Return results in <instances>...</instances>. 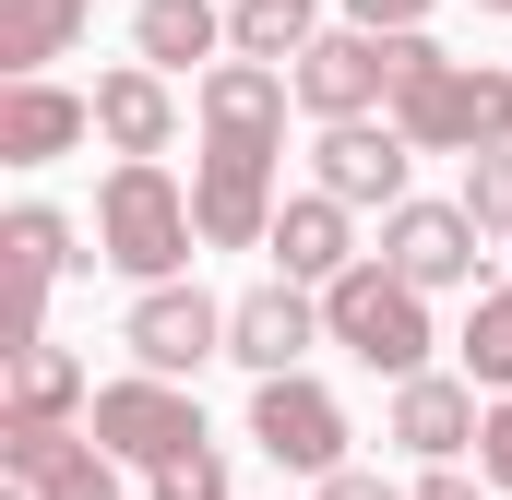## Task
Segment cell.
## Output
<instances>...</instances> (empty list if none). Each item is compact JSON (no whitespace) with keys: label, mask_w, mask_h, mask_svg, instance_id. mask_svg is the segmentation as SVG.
<instances>
[{"label":"cell","mask_w":512,"mask_h":500,"mask_svg":"<svg viewBox=\"0 0 512 500\" xmlns=\"http://www.w3.org/2000/svg\"><path fill=\"white\" fill-rule=\"evenodd\" d=\"M393 131L417 143V155H501L512 143V72L501 60H453V48H429L417 36V60H405V96H393Z\"/></svg>","instance_id":"1"},{"label":"cell","mask_w":512,"mask_h":500,"mask_svg":"<svg viewBox=\"0 0 512 500\" xmlns=\"http://www.w3.org/2000/svg\"><path fill=\"white\" fill-rule=\"evenodd\" d=\"M322 346H346L358 370H382V381H429V298L393 274V262H358V274H334L322 286Z\"/></svg>","instance_id":"2"},{"label":"cell","mask_w":512,"mask_h":500,"mask_svg":"<svg viewBox=\"0 0 512 500\" xmlns=\"http://www.w3.org/2000/svg\"><path fill=\"white\" fill-rule=\"evenodd\" d=\"M191 250H203L191 191L167 167H108V191H96V262H120L131 286H179Z\"/></svg>","instance_id":"3"},{"label":"cell","mask_w":512,"mask_h":500,"mask_svg":"<svg viewBox=\"0 0 512 500\" xmlns=\"http://www.w3.org/2000/svg\"><path fill=\"white\" fill-rule=\"evenodd\" d=\"M405 60H417V36H358V24H334L286 84H298V108L334 131V120H393V96H405Z\"/></svg>","instance_id":"4"},{"label":"cell","mask_w":512,"mask_h":500,"mask_svg":"<svg viewBox=\"0 0 512 500\" xmlns=\"http://www.w3.org/2000/svg\"><path fill=\"white\" fill-rule=\"evenodd\" d=\"M84 429H96L120 465H143V477L215 441V429H203V405H191V381H143V370H131V381H96V417H84Z\"/></svg>","instance_id":"5"},{"label":"cell","mask_w":512,"mask_h":500,"mask_svg":"<svg viewBox=\"0 0 512 500\" xmlns=\"http://www.w3.org/2000/svg\"><path fill=\"white\" fill-rule=\"evenodd\" d=\"M382 262L417 286V298H441V286L489 298V286H501V274H489V239H477L465 203H393V215H382Z\"/></svg>","instance_id":"6"},{"label":"cell","mask_w":512,"mask_h":500,"mask_svg":"<svg viewBox=\"0 0 512 500\" xmlns=\"http://www.w3.org/2000/svg\"><path fill=\"white\" fill-rule=\"evenodd\" d=\"M120 346H131L143 381H191L203 358H227V298H203L191 274H179V286H143L131 322H120Z\"/></svg>","instance_id":"7"},{"label":"cell","mask_w":512,"mask_h":500,"mask_svg":"<svg viewBox=\"0 0 512 500\" xmlns=\"http://www.w3.org/2000/svg\"><path fill=\"white\" fill-rule=\"evenodd\" d=\"M286 72H262V60H215L203 84H191V120H203V155H286Z\"/></svg>","instance_id":"8"},{"label":"cell","mask_w":512,"mask_h":500,"mask_svg":"<svg viewBox=\"0 0 512 500\" xmlns=\"http://www.w3.org/2000/svg\"><path fill=\"white\" fill-rule=\"evenodd\" d=\"M251 441L286 465V477H310V489H322V477H346V405H334L310 370L251 393Z\"/></svg>","instance_id":"9"},{"label":"cell","mask_w":512,"mask_h":500,"mask_svg":"<svg viewBox=\"0 0 512 500\" xmlns=\"http://www.w3.org/2000/svg\"><path fill=\"white\" fill-rule=\"evenodd\" d=\"M310 346H322V298H310V286L262 274L251 298H227V358H239L251 381H298Z\"/></svg>","instance_id":"10"},{"label":"cell","mask_w":512,"mask_h":500,"mask_svg":"<svg viewBox=\"0 0 512 500\" xmlns=\"http://www.w3.org/2000/svg\"><path fill=\"white\" fill-rule=\"evenodd\" d=\"M405 167H417V143H405L393 120H334L322 143H310V191H334L346 215H358V203H382V215H393V203H417Z\"/></svg>","instance_id":"11"},{"label":"cell","mask_w":512,"mask_h":500,"mask_svg":"<svg viewBox=\"0 0 512 500\" xmlns=\"http://www.w3.org/2000/svg\"><path fill=\"white\" fill-rule=\"evenodd\" d=\"M72 215L60 203H12L0 215V274H12V346H48V286L72 274Z\"/></svg>","instance_id":"12"},{"label":"cell","mask_w":512,"mask_h":500,"mask_svg":"<svg viewBox=\"0 0 512 500\" xmlns=\"http://www.w3.org/2000/svg\"><path fill=\"white\" fill-rule=\"evenodd\" d=\"M274 167L262 155H203L191 167V227H203V250H262L274 239Z\"/></svg>","instance_id":"13"},{"label":"cell","mask_w":512,"mask_h":500,"mask_svg":"<svg viewBox=\"0 0 512 500\" xmlns=\"http://www.w3.org/2000/svg\"><path fill=\"white\" fill-rule=\"evenodd\" d=\"M382 429L417 453V465H465V453L489 441V405H477V381L429 370V381H393V417H382Z\"/></svg>","instance_id":"14"},{"label":"cell","mask_w":512,"mask_h":500,"mask_svg":"<svg viewBox=\"0 0 512 500\" xmlns=\"http://www.w3.org/2000/svg\"><path fill=\"white\" fill-rule=\"evenodd\" d=\"M96 143H108L120 167H155V155L179 143V96H167V72H143V60L96 72Z\"/></svg>","instance_id":"15"},{"label":"cell","mask_w":512,"mask_h":500,"mask_svg":"<svg viewBox=\"0 0 512 500\" xmlns=\"http://www.w3.org/2000/svg\"><path fill=\"white\" fill-rule=\"evenodd\" d=\"M262 250H274V274H286V286H310V298H322L334 274H358V262H370L334 191H298V203L274 215V239H262Z\"/></svg>","instance_id":"16"},{"label":"cell","mask_w":512,"mask_h":500,"mask_svg":"<svg viewBox=\"0 0 512 500\" xmlns=\"http://www.w3.org/2000/svg\"><path fill=\"white\" fill-rule=\"evenodd\" d=\"M72 143H96V96H72V84H0V155L12 167H48Z\"/></svg>","instance_id":"17"},{"label":"cell","mask_w":512,"mask_h":500,"mask_svg":"<svg viewBox=\"0 0 512 500\" xmlns=\"http://www.w3.org/2000/svg\"><path fill=\"white\" fill-rule=\"evenodd\" d=\"M131 48H143V72H167V84H179L191 60L215 72V60H227V0H131Z\"/></svg>","instance_id":"18"},{"label":"cell","mask_w":512,"mask_h":500,"mask_svg":"<svg viewBox=\"0 0 512 500\" xmlns=\"http://www.w3.org/2000/svg\"><path fill=\"white\" fill-rule=\"evenodd\" d=\"M96 24V0H0V84H48V60H72Z\"/></svg>","instance_id":"19"},{"label":"cell","mask_w":512,"mask_h":500,"mask_svg":"<svg viewBox=\"0 0 512 500\" xmlns=\"http://www.w3.org/2000/svg\"><path fill=\"white\" fill-rule=\"evenodd\" d=\"M12 417L24 429H72V417H96V381H84V358L48 334V346H12Z\"/></svg>","instance_id":"20"},{"label":"cell","mask_w":512,"mask_h":500,"mask_svg":"<svg viewBox=\"0 0 512 500\" xmlns=\"http://www.w3.org/2000/svg\"><path fill=\"white\" fill-rule=\"evenodd\" d=\"M322 36H334V24H322L310 0H239V12H227V60H262V72H274V60L298 72Z\"/></svg>","instance_id":"21"},{"label":"cell","mask_w":512,"mask_h":500,"mask_svg":"<svg viewBox=\"0 0 512 500\" xmlns=\"http://www.w3.org/2000/svg\"><path fill=\"white\" fill-rule=\"evenodd\" d=\"M24 500H120V453H108L96 429H72V441L24 477Z\"/></svg>","instance_id":"22"},{"label":"cell","mask_w":512,"mask_h":500,"mask_svg":"<svg viewBox=\"0 0 512 500\" xmlns=\"http://www.w3.org/2000/svg\"><path fill=\"white\" fill-rule=\"evenodd\" d=\"M465 381H477L489 405L512 393V274L489 286V298H465Z\"/></svg>","instance_id":"23"},{"label":"cell","mask_w":512,"mask_h":500,"mask_svg":"<svg viewBox=\"0 0 512 500\" xmlns=\"http://www.w3.org/2000/svg\"><path fill=\"white\" fill-rule=\"evenodd\" d=\"M143 500H239V489H227V453L203 441V453H179V465H155V477H143Z\"/></svg>","instance_id":"24"},{"label":"cell","mask_w":512,"mask_h":500,"mask_svg":"<svg viewBox=\"0 0 512 500\" xmlns=\"http://www.w3.org/2000/svg\"><path fill=\"white\" fill-rule=\"evenodd\" d=\"M465 215H477V239H512V143L465 167Z\"/></svg>","instance_id":"25"},{"label":"cell","mask_w":512,"mask_h":500,"mask_svg":"<svg viewBox=\"0 0 512 500\" xmlns=\"http://www.w3.org/2000/svg\"><path fill=\"white\" fill-rule=\"evenodd\" d=\"M358 36H429V0H346Z\"/></svg>","instance_id":"26"},{"label":"cell","mask_w":512,"mask_h":500,"mask_svg":"<svg viewBox=\"0 0 512 500\" xmlns=\"http://www.w3.org/2000/svg\"><path fill=\"white\" fill-rule=\"evenodd\" d=\"M477 477H489V489L512 500V393L489 405V441H477Z\"/></svg>","instance_id":"27"},{"label":"cell","mask_w":512,"mask_h":500,"mask_svg":"<svg viewBox=\"0 0 512 500\" xmlns=\"http://www.w3.org/2000/svg\"><path fill=\"white\" fill-rule=\"evenodd\" d=\"M310 500H417V489H393V477H370V465H346V477H322Z\"/></svg>","instance_id":"28"},{"label":"cell","mask_w":512,"mask_h":500,"mask_svg":"<svg viewBox=\"0 0 512 500\" xmlns=\"http://www.w3.org/2000/svg\"><path fill=\"white\" fill-rule=\"evenodd\" d=\"M417 500H489V477H465V465H429V477H417Z\"/></svg>","instance_id":"29"},{"label":"cell","mask_w":512,"mask_h":500,"mask_svg":"<svg viewBox=\"0 0 512 500\" xmlns=\"http://www.w3.org/2000/svg\"><path fill=\"white\" fill-rule=\"evenodd\" d=\"M477 12H512V0H477Z\"/></svg>","instance_id":"30"},{"label":"cell","mask_w":512,"mask_h":500,"mask_svg":"<svg viewBox=\"0 0 512 500\" xmlns=\"http://www.w3.org/2000/svg\"><path fill=\"white\" fill-rule=\"evenodd\" d=\"M227 12H239V0H227Z\"/></svg>","instance_id":"31"}]
</instances>
